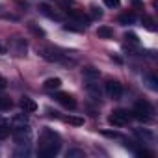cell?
I'll return each mask as SVG.
<instances>
[{
    "label": "cell",
    "instance_id": "cell-10",
    "mask_svg": "<svg viewBox=\"0 0 158 158\" xmlns=\"http://www.w3.org/2000/svg\"><path fill=\"white\" fill-rule=\"evenodd\" d=\"M86 89H88V93H89L95 101H101V99H102V91H101L99 84H95V80H89V82L86 84Z\"/></svg>",
    "mask_w": 158,
    "mask_h": 158
},
{
    "label": "cell",
    "instance_id": "cell-5",
    "mask_svg": "<svg viewBox=\"0 0 158 158\" xmlns=\"http://www.w3.org/2000/svg\"><path fill=\"white\" fill-rule=\"evenodd\" d=\"M104 93H106L110 99L119 101V99L123 97V86H121L117 80H108V82L104 84Z\"/></svg>",
    "mask_w": 158,
    "mask_h": 158
},
{
    "label": "cell",
    "instance_id": "cell-11",
    "mask_svg": "<svg viewBox=\"0 0 158 158\" xmlns=\"http://www.w3.org/2000/svg\"><path fill=\"white\" fill-rule=\"evenodd\" d=\"M143 84L151 89V91H158V78L152 73H145L143 74Z\"/></svg>",
    "mask_w": 158,
    "mask_h": 158
},
{
    "label": "cell",
    "instance_id": "cell-28",
    "mask_svg": "<svg viewBox=\"0 0 158 158\" xmlns=\"http://www.w3.org/2000/svg\"><path fill=\"white\" fill-rule=\"evenodd\" d=\"M10 127L8 125H0V139H6L8 136H10Z\"/></svg>",
    "mask_w": 158,
    "mask_h": 158
},
{
    "label": "cell",
    "instance_id": "cell-29",
    "mask_svg": "<svg viewBox=\"0 0 158 158\" xmlns=\"http://www.w3.org/2000/svg\"><path fill=\"white\" fill-rule=\"evenodd\" d=\"M102 136L106 138H115V139H121V134L115 132V130H102Z\"/></svg>",
    "mask_w": 158,
    "mask_h": 158
},
{
    "label": "cell",
    "instance_id": "cell-20",
    "mask_svg": "<svg viewBox=\"0 0 158 158\" xmlns=\"http://www.w3.org/2000/svg\"><path fill=\"white\" fill-rule=\"evenodd\" d=\"M82 74H84L86 78H89V80H95V78H99V71L93 69V67H86V69H82Z\"/></svg>",
    "mask_w": 158,
    "mask_h": 158
},
{
    "label": "cell",
    "instance_id": "cell-19",
    "mask_svg": "<svg viewBox=\"0 0 158 158\" xmlns=\"http://www.w3.org/2000/svg\"><path fill=\"white\" fill-rule=\"evenodd\" d=\"M134 134H136L139 139H145V141H151V139H152V134H151L147 128H134Z\"/></svg>",
    "mask_w": 158,
    "mask_h": 158
},
{
    "label": "cell",
    "instance_id": "cell-13",
    "mask_svg": "<svg viewBox=\"0 0 158 158\" xmlns=\"http://www.w3.org/2000/svg\"><path fill=\"white\" fill-rule=\"evenodd\" d=\"M43 88L47 89V91H58L60 88H61V80H60V78H47V80H45V84H43Z\"/></svg>",
    "mask_w": 158,
    "mask_h": 158
},
{
    "label": "cell",
    "instance_id": "cell-22",
    "mask_svg": "<svg viewBox=\"0 0 158 158\" xmlns=\"http://www.w3.org/2000/svg\"><path fill=\"white\" fill-rule=\"evenodd\" d=\"M28 30H30L34 35H37V37H45V32H43V28L35 26V23H28Z\"/></svg>",
    "mask_w": 158,
    "mask_h": 158
},
{
    "label": "cell",
    "instance_id": "cell-18",
    "mask_svg": "<svg viewBox=\"0 0 158 158\" xmlns=\"http://www.w3.org/2000/svg\"><path fill=\"white\" fill-rule=\"evenodd\" d=\"M26 48H28V45H26L24 39H17L15 41V52H17V56H24L26 54Z\"/></svg>",
    "mask_w": 158,
    "mask_h": 158
},
{
    "label": "cell",
    "instance_id": "cell-17",
    "mask_svg": "<svg viewBox=\"0 0 158 158\" xmlns=\"http://www.w3.org/2000/svg\"><path fill=\"white\" fill-rule=\"evenodd\" d=\"M97 35H99L101 39H112V37H114V30H112L110 26H99Z\"/></svg>",
    "mask_w": 158,
    "mask_h": 158
},
{
    "label": "cell",
    "instance_id": "cell-1",
    "mask_svg": "<svg viewBox=\"0 0 158 158\" xmlns=\"http://www.w3.org/2000/svg\"><path fill=\"white\" fill-rule=\"evenodd\" d=\"M130 114H132L134 119L143 121V123H149L151 117H152V114H154V110H152V106H151L147 101H138L136 106H134V110H132Z\"/></svg>",
    "mask_w": 158,
    "mask_h": 158
},
{
    "label": "cell",
    "instance_id": "cell-27",
    "mask_svg": "<svg viewBox=\"0 0 158 158\" xmlns=\"http://www.w3.org/2000/svg\"><path fill=\"white\" fill-rule=\"evenodd\" d=\"M143 26H145L147 30H151V32H154V30H156L154 21H152V19H149V17H143Z\"/></svg>",
    "mask_w": 158,
    "mask_h": 158
},
{
    "label": "cell",
    "instance_id": "cell-33",
    "mask_svg": "<svg viewBox=\"0 0 158 158\" xmlns=\"http://www.w3.org/2000/svg\"><path fill=\"white\" fill-rule=\"evenodd\" d=\"M132 4H134V6H138V8H139V6H141V0H132Z\"/></svg>",
    "mask_w": 158,
    "mask_h": 158
},
{
    "label": "cell",
    "instance_id": "cell-3",
    "mask_svg": "<svg viewBox=\"0 0 158 158\" xmlns=\"http://www.w3.org/2000/svg\"><path fill=\"white\" fill-rule=\"evenodd\" d=\"M130 119H132V114L128 110H114L108 117V123L112 127H125L130 123Z\"/></svg>",
    "mask_w": 158,
    "mask_h": 158
},
{
    "label": "cell",
    "instance_id": "cell-34",
    "mask_svg": "<svg viewBox=\"0 0 158 158\" xmlns=\"http://www.w3.org/2000/svg\"><path fill=\"white\" fill-rule=\"evenodd\" d=\"M6 52H8L6 47H4V45H0V54H6Z\"/></svg>",
    "mask_w": 158,
    "mask_h": 158
},
{
    "label": "cell",
    "instance_id": "cell-16",
    "mask_svg": "<svg viewBox=\"0 0 158 158\" xmlns=\"http://www.w3.org/2000/svg\"><path fill=\"white\" fill-rule=\"evenodd\" d=\"M117 23L123 24V26H127V24H134V23H136V15H134V13H123V15L117 17Z\"/></svg>",
    "mask_w": 158,
    "mask_h": 158
},
{
    "label": "cell",
    "instance_id": "cell-31",
    "mask_svg": "<svg viewBox=\"0 0 158 158\" xmlns=\"http://www.w3.org/2000/svg\"><path fill=\"white\" fill-rule=\"evenodd\" d=\"M104 4L108 6V8H119V4H121V0H104Z\"/></svg>",
    "mask_w": 158,
    "mask_h": 158
},
{
    "label": "cell",
    "instance_id": "cell-26",
    "mask_svg": "<svg viewBox=\"0 0 158 158\" xmlns=\"http://www.w3.org/2000/svg\"><path fill=\"white\" fill-rule=\"evenodd\" d=\"M125 41L130 43V45H139V39H138V35L134 32H127L125 34Z\"/></svg>",
    "mask_w": 158,
    "mask_h": 158
},
{
    "label": "cell",
    "instance_id": "cell-25",
    "mask_svg": "<svg viewBox=\"0 0 158 158\" xmlns=\"http://www.w3.org/2000/svg\"><path fill=\"white\" fill-rule=\"evenodd\" d=\"M89 15H91V19H101L102 17V10L93 4V6H89Z\"/></svg>",
    "mask_w": 158,
    "mask_h": 158
},
{
    "label": "cell",
    "instance_id": "cell-8",
    "mask_svg": "<svg viewBox=\"0 0 158 158\" xmlns=\"http://www.w3.org/2000/svg\"><path fill=\"white\" fill-rule=\"evenodd\" d=\"M19 106H21V110H23V112H26V114H34V112L37 110L35 101H34V99H30V97H23V99H21V102H19Z\"/></svg>",
    "mask_w": 158,
    "mask_h": 158
},
{
    "label": "cell",
    "instance_id": "cell-4",
    "mask_svg": "<svg viewBox=\"0 0 158 158\" xmlns=\"http://www.w3.org/2000/svg\"><path fill=\"white\" fill-rule=\"evenodd\" d=\"M37 54L43 60H47V61H65V56L58 48H54V47H39Z\"/></svg>",
    "mask_w": 158,
    "mask_h": 158
},
{
    "label": "cell",
    "instance_id": "cell-12",
    "mask_svg": "<svg viewBox=\"0 0 158 158\" xmlns=\"http://www.w3.org/2000/svg\"><path fill=\"white\" fill-rule=\"evenodd\" d=\"M69 17H73V19H74V21H76L78 24H80V26H84V28H86V26L89 24V17H88V15H84L82 11L71 10V11H69Z\"/></svg>",
    "mask_w": 158,
    "mask_h": 158
},
{
    "label": "cell",
    "instance_id": "cell-9",
    "mask_svg": "<svg viewBox=\"0 0 158 158\" xmlns=\"http://www.w3.org/2000/svg\"><path fill=\"white\" fill-rule=\"evenodd\" d=\"M39 13H43L45 17H48V19H52V21H61V15H60L58 11H54L48 4H39Z\"/></svg>",
    "mask_w": 158,
    "mask_h": 158
},
{
    "label": "cell",
    "instance_id": "cell-23",
    "mask_svg": "<svg viewBox=\"0 0 158 158\" xmlns=\"http://www.w3.org/2000/svg\"><path fill=\"white\" fill-rule=\"evenodd\" d=\"M86 152L82 149H69L67 151V158H84Z\"/></svg>",
    "mask_w": 158,
    "mask_h": 158
},
{
    "label": "cell",
    "instance_id": "cell-21",
    "mask_svg": "<svg viewBox=\"0 0 158 158\" xmlns=\"http://www.w3.org/2000/svg\"><path fill=\"white\" fill-rule=\"evenodd\" d=\"M11 106H13V102H11L10 97H0V112H6V110H10Z\"/></svg>",
    "mask_w": 158,
    "mask_h": 158
},
{
    "label": "cell",
    "instance_id": "cell-32",
    "mask_svg": "<svg viewBox=\"0 0 158 158\" xmlns=\"http://www.w3.org/2000/svg\"><path fill=\"white\" fill-rule=\"evenodd\" d=\"M6 86H8V80H6L4 76H0V91H2V89H6Z\"/></svg>",
    "mask_w": 158,
    "mask_h": 158
},
{
    "label": "cell",
    "instance_id": "cell-35",
    "mask_svg": "<svg viewBox=\"0 0 158 158\" xmlns=\"http://www.w3.org/2000/svg\"><path fill=\"white\" fill-rule=\"evenodd\" d=\"M61 2H63V4H73L74 0H61Z\"/></svg>",
    "mask_w": 158,
    "mask_h": 158
},
{
    "label": "cell",
    "instance_id": "cell-6",
    "mask_svg": "<svg viewBox=\"0 0 158 158\" xmlns=\"http://www.w3.org/2000/svg\"><path fill=\"white\" fill-rule=\"evenodd\" d=\"M30 138H32V134H30L28 125L13 130V139H15V143H19V145H28V143H30Z\"/></svg>",
    "mask_w": 158,
    "mask_h": 158
},
{
    "label": "cell",
    "instance_id": "cell-7",
    "mask_svg": "<svg viewBox=\"0 0 158 158\" xmlns=\"http://www.w3.org/2000/svg\"><path fill=\"white\" fill-rule=\"evenodd\" d=\"M54 99H56L63 108H67V110H74V108H76V101H74V97H73V95H69V93L58 91V93L54 95Z\"/></svg>",
    "mask_w": 158,
    "mask_h": 158
},
{
    "label": "cell",
    "instance_id": "cell-2",
    "mask_svg": "<svg viewBox=\"0 0 158 158\" xmlns=\"http://www.w3.org/2000/svg\"><path fill=\"white\" fill-rule=\"evenodd\" d=\"M61 149V143L60 141H39V149H37V154L41 158H52L60 152Z\"/></svg>",
    "mask_w": 158,
    "mask_h": 158
},
{
    "label": "cell",
    "instance_id": "cell-15",
    "mask_svg": "<svg viewBox=\"0 0 158 158\" xmlns=\"http://www.w3.org/2000/svg\"><path fill=\"white\" fill-rule=\"evenodd\" d=\"M11 123H13V128H21V127H26V125H28V114L24 112V114H19V115H15Z\"/></svg>",
    "mask_w": 158,
    "mask_h": 158
},
{
    "label": "cell",
    "instance_id": "cell-24",
    "mask_svg": "<svg viewBox=\"0 0 158 158\" xmlns=\"http://www.w3.org/2000/svg\"><path fill=\"white\" fill-rule=\"evenodd\" d=\"M63 121L65 123H71V125H76V127L84 125V119L82 117H74V115H67V117H63Z\"/></svg>",
    "mask_w": 158,
    "mask_h": 158
},
{
    "label": "cell",
    "instance_id": "cell-30",
    "mask_svg": "<svg viewBox=\"0 0 158 158\" xmlns=\"http://www.w3.org/2000/svg\"><path fill=\"white\" fill-rule=\"evenodd\" d=\"M63 30H67V32H69V30H71V32H82L84 26H74V23H71V24H65Z\"/></svg>",
    "mask_w": 158,
    "mask_h": 158
},
{
    "label": "cell",
    "instance_id": "cell-14",
    "mask_svg": "<svg viewBox=\"0 0 158 158\" xmlns=\"http://www.w3.org/2000/svg\"><path fill=\"white\" fill-rule=\"evenodd\" d=\"M39 141H60V136H58V132H54V130H50V128H45V130L41 132Z\"/></svg>",
    "mask_w": 158,
    "mask_h": 158
}]
</instances>
